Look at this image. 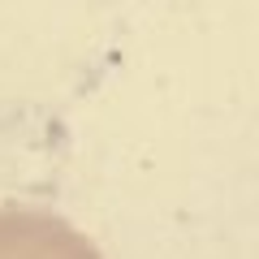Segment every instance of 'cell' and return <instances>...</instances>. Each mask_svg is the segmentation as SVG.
<instances>
[{
	"label": "cell",
	"mask_w": 259,
	"mask_h": 259,
	"mask_svg": "<svg viewBox=\"0 0 259 259\" xmlns=\"http://www.w3.org/2000/svg\"><path fill=\"white\" fill-rule=\"evenodd\" d=\"M0 259H95L78 233L52 216L0 212Z\"/></svg>",
	"instance_id": "6da1fadb"
}]
</instances>
